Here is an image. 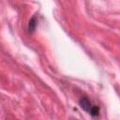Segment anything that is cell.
<instances>
[{
	"mask_svg": "<svg viewBox=\"0 0 120 120\" xmlns=\"http://www.w3.org/2000/svg\"><path fill=\"white\" fill-rule=\"evenodd\" d=\"M79 105L83 111L87 112L92 116H98L99 113V108L96 105H93L87 97H82L79 99Z\"/></svg>",
	"mask_w": 120,
	"mask_h": 120,
	"instance_id": "1",
	"label": "cell"
},
{
	"mask_svg": "<svg viewBox=\"0 0 120 120\" xmlns=\"http://www.w3.org/2000/svg\"><path fill=\"white\" fill-rule=\"evenodd\" d=\"M37 25H38V19H37V16H33V17L30 19L29 23H28V31H29L30 33L34 32L35 29H36V27H37Z\"/></svg>",
	"mask_w": 120,
	"mask_h": 120,
	"instance_id": "2",
	"label": "cell"
}]
</instances>
